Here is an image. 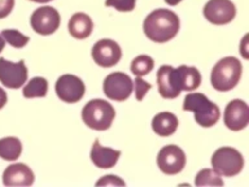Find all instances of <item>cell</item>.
<instances>
[{"instance_id":"1","label":"cell","mask_w":249,"mask_h":187,"mask_svg":"<svg viewBox=\"0 0 249 187\" xmlns=\"http://www.w3.org/2000/svg\"><path fill=\"white\" fill-rule=\"evenodd\" d=\"M180 21L177 13L169 9H156L145 17L143 22L144 34L155 43H166L177 37Z\"/></svg>"},{"instance_id":"2","label":"cell","mask_w":249,"mask_h":187,"mask_svg":"<svg viewBox=\"0 0 249 187\" xmlns=\"http://www.w3.org/2000/svg\"><path fill=\"white\" fill-rule=\"evenodd\" d=\"M243 65L239 58L233 56L221 58L213 66L210 74V83L219 93H227L230 90L235 89L240 82Z\"/></svg>"},{"instance_id":"3","label":"cell","mask_w":249,"mask_h":187,"mask_svg":"<svg viewBox=\"0 0 249 187\" xmlns=\"http://www.w3.org/2000/svg\"><path fill=\"white\" fill-rule=\"evenodd\" d=\"M183 111L194 112L195 121L202 128H212L221 117L219 107L200 93L188 94L184 97Z\"/></svg>"},{"instance_id":"4","label":"cell","mask_w":249,"mask_h":187,"mask_svg":"<svg viewBox=\"0 0 249 187\" xmlns=\"http://www.w3.org/2000/svg\"><path fill=\"white\" fill-rule=\"evenodd\" d=\"M116 117L113 105L103 99L89 100L82 109V120L89 129L104 131L112 126Z\"/></svg>"},{"instance_id":"5","label":"cell","mask_w":249,"mask_h":187,"mask_svg":"<svg viewBox=\"0 0 249 187\" xmlns=\"http://www.w3.org/2000/svg\"><path fill=\"white\" fill-rule=\"evenodd\" d=\"M212 167L223 177H235L244 168V157L236 148L221 147L212 156Z\"/></svg>"},{"instance_id":"6","label":"cell","mask_w":249,"mask_h":187,"mask_svg":"<svg viewBox=\"0 0 249 187\" xmlns=\"http://www.w3.org/2000/svg\"><path fill=\"white\" fill-rule=\"evenodd\" d=\"M132 90H134V82L130 75L122 72L108 74L103 82V91L105 96L110 100H127L128 97L131 96Z\"/></svg>"},{"instance_id":"7","label":"cell","mask_w":249,"mask_h":187,"mask_svg":"<svg viewBox=\"0 0 249 187\" xmlns=\"http://www.w3.org/2000/svg\"><path fill=\"white\" fill-rule=\"evenodd\" d=\"M186 153L182 148L169 144L160 150L157 155V165L163 174L175 175L180 173L186 167Z\"/></svg>"},{"instance_id":"8","label":"cell","mask_w":249,"mask_h":187,"mask_svg":"<svg viewBox=\"0 0 249 187\" xmlns=\"http://www.w3.org/2000/svg\"><path fill=\"white\" fill-rule=\"evenodd\" d=\"M61 17L57 9L52 7H40L33 12L30 17L31 29L40 35H51L57 31Z\"/></svg>"},{"instance_id":"9","label":"cell","mask_w":249,"mask_h":187,"mask_svg":"<svg viewBox=\"0 0 249 187\" xmlns=\"http://www.w3.org/2000/svg\"><path fill=\"white\" fill-rule=\"evenodd\" d=\"M86 86L81 78L73 74H64L56 82V94L60 100L74 104L85 96Z\"/></svg>"},{"instance_id":"10","label":"cell","mask_w":249,"mask_h":187,"mask_svg":"<svg viewBox=\"0 0 249 187\" xmlns=\"http://www.w3.org/2000/svg\"><path fill=\"white\" fill-rule=\"evenodd\" d=\"M93 61L101 68H112L120 62L122 51L118 43L112 39H100L97 40L91 51Z\"/></svg>"},{"instance_id":"11","label":"cell","mask_w":249,"mask_h":187,"mask_svg":"<svg viewBox=\"0 0 249 187\" xmlns=\"http://www.w3.org/2000/svg\"><path fill=\"white\" fill-rule=\"evenodd\" d=\"M27 81V68L25 61L11 62L0 57V83L8 89H19Z\"/></svg>"},{"instance_id":"12","label":"cell","mask_w":249,"mask_h":187,"mask_svg":"<svg viewBox=\"0 0 249 187\" xmlns=\"http://www.w3.org/2000/svg\"><path fill=\"white\" fill-rule=\"evenodd\" d=\"M204 17L213 25L230 23L236 16V7L231 0H209L204 5Z\"/></svg>"},{"instance_id":"13","label":"cell","mask_w":249,"mask_h":187,"mask_svg":"<svg viewBox=\"0 0 249 187\" xmlns=\"http://www.w3.org/2000/svg\"><path fill=\"white\" fill-rule=\"evenodd\" d=\"M225 125L231 131H240L249 124V107L244 100L235 99L226 105L223 113Z\"/></svg>"},{"instance_id":"14","label":"cell","mask_w":249,"mask_h":187,"mask_svg":"<svg viewBox=\"0 0 249 187\" xmlns=\"http://www.w3.org/2000/svg\"><path fill=\"white\" fill-rule=\"evenodd\" d=\"M156 81H157L159 94L163 99H175L182 93L177 85L175 68H173V66H160V69L157 70V75H156Z\"/></svg>"},{"instance_id":"15","label":"cell","mask_w":249,"mask_h":187,"mask_svg":"<svg viewBox=\"0 0 249 187\" xmlns=\"http://www.w3.org/2000/svg\"><path fill=\"white\" fill-rule=\"evenodd\" d=\"M34 181V173L26 164H12L3 173V183L5 186H31Z\"/></svg>"},{"instance_id":"16","label":"cell","mask_w":249,"mask_h":187,"mask_svg":"<svg viewBox=\"0 0 249 187\" xmlns=\"http://www.w3.org/2000/svg\"><path fill=\"white\" fill-rule=\"evenodd\" d=\"M121 156V151L101 146L100 140L95 139L91 148V161L100 169H109L117 164Z\"/></svg>"},{"instance_id":"17","label":"cell","mask_w":249,"mask_h":187,"mask_svg":"<svg viewBox=\"0 0 249 187\" xmlns=\"http://www.w3.org/2000/svg\"><path fill=\"white\" fill-rule=\"evenodd\" d=\"M175 77L180 91H195L201 85V74L194 66L180 65L175 69Z\"/></svg>"},{"instance_id":"18","label":"cell","mask_w":249,"mask_h":187,"mask_svg":"<svg viewBox=\"0 0 249 187\" xmlns=\"http://www.w3.org/2000/svg\"><path fill=\"white\" fill-rule=\"evenodd\" d=\"M70 35L75 39H86L92 34L93 21L89 15L78 12L70 17L68 23Z\"/></svg>"},{"instance_id":"19","label":"cell","mask_w":249,"mask_h":187,"mask_svg":"<svg viewBox=\"0 0 249 187\" xmlns=\"http://www.w3.org/2000/svg\"><path fill=\"white\" fill-rule=\"evenodd\" d=\"M178 125L179 121L174 113L161 112L153 117V120H152V130L156 132V135L170 136L177 131Z\"/></svg>"},{"instance_id":"20","label":"cell","mask_w":249,"mask_h":187,"mask_svg":"<svg viewBox=\"0 0 249 187\" xmlns=\"http://www.w3.org/2000/svg\"><path fill=\"white\" fill-rule=\"evenodd\" d=\"M22 153V143L16 136L0 139V157L5 161H16Z\"/></svg>"},{"instance_id":"21","label":"cell","mask_w":249,"mask_h":187,"mask_svg":"<svg viewBox=\"0 0 249 187\" xmlns=\"http://www.w3.org/2000/svg\"><path fill=\"white\" fill-rule=\"evenodd\" d=\"M48 91V82L46 78L34 77L23 86L22 95L26 99H33V97H44Z\"/></svg>"},{"instance_id":"22","label":"cell","mask_w":249,"mask_h":187,"mask_svg":"<svg viewBox=\"0 0 249 187\" xmlns=\"http://www.w3.org/2000/svg\"><path fill=\"white\" fill-rule=\"evenodd\" d=\"M153 68H155V61L148 55H139L131 61V72L136 77L147 75L153 70Z\"/></svg>"},{"instance_id":"23","label":"cell","mask_w":249,"mask_h":187,"mask_svg":"<svg viewBox=\"0 0 249 187\" xmlns=\"http://www.w3.org/2000/svg\"><path fill=\"white\" fill-rule=\"evenodd\" d=\"M196 186H223V179L214 169H202L195 178Z\"/></svg>"},{"instance_id":"24","label":"cell","mask_w":249,"mask_h":187,"mask_svg":"<svg viewBox=\"0 0 249 187\" xmlns=\"http://www.w3.org/2000/svg\"><path fill=\"white\" fill-rule=\"evenodd\" d=\"M1 37L4 38L5 43L11 44L15 48H22L30 42V38L27 35L22 34L18 30H15V29H5V30L1 31Z\"/></svg>"},{"instance_id":"25","label":"cell","mask_w":249,"mask_h":187,"mask_svg":"<svg viewBox=\"0 0 249 187\" xmlns=\"http://www.w3.org/2000/svg\"><path fill=\"white\" fill-rule=\"evenodd\" d=\"M136 0H105V7H112L120 12H131Z\"/></svg>"},{"instance_id":"26","label":"cell","mask_w":249,"mask_h":187,"mask_svg":"<svg viewBox=\"0 0 249 187\" xmlns=\"http://www.w3.org/2000/svg\"><path fill=\"white\" fill-rule=\"evenodd\" d=\"M134 82V89H135V99L138 101H142L148 94V91L152 89L151 83L145 82L142 77L135 78Z\"/></svg>"},{"instance_id":"27","label":"cell","mask_w":249,"mask_h":187,"mask_svg":"<svg viewBox=\"0 0 249 187\" xmlns=\"http://www.w3.org/2000/svg\"><path fill=\"white\" fill-rule=\"evenodd\" d=\"M124 181L117 177V175H104L103 178L99 179L96 182V186H124Z\"/></svg>"},{"instance_id":"28","label":"cell","mask_w":249,"mask_h":187,"mask_svg":"<svg viewBox=\"0 0 249 187\" xmlns=\"http://www.w3.org/2000/svg\"><path fill=\"white\" fill-rule=\"evenodd\" d=\"M15 7V0H0V19L11 15Z\"/></svg>"},{"instance_id":"29","label":"cell","mask_w":249,"mask_h":187,"mask_svg":"<svg viewBox=\"0 0 249 187\" xmlns=\"http://www.w3.org/2000/svg\"><path fill=\"white\" fill-rule=\"evenodd\" d=\"M8 101V96H7V93L4 91V89L0 87V109L4 108V105L7 104Z\"/></svg>"},{"instance_id":"30","label":"cell","mask_w":249,"mask_h":187,"mask_svg":"<svg viewBox=\"0 0 249 187\" xmlns=\"http://www.w3.org/2000/svg\"><path fill=\"white\" fill-rule=\"evenodd\" d=\"M247 39H248V35H245L244 39H243V43H241V55H243V57L244 58H248V54H247V48H245V46H247Z\"/></svg>"},{"instance_id":"31","label":"cell","mask_w":249,"mask_h":187,"mask_svg":"<svg viewBox=\"0 0 249 187\" xmlns=\"http://www.w3.org/2000/svg\"><path fill=\"white\" fill-rule=\"evenodd\" d=\"M180 1H182V0H165V3L169 4V5H171V7H174V5L179 4Z\"/></svg>"},{"instance_id":"32","label":"cell","mask_w":249,"mask_h":187,"mask_svg":"<svg viewBox=\"0 0 249 187\" xmlns=\"http://www.w3.org/2000/svg\"><path fill=\"white\" fill-rule=\"evenodd\" d=\"M4 47H5V40H4V38L0 35V52L4 50Z\"/></svg>"},{"instance_id":"33","label":"cell","mask_w":249,"mask_h":187,"mask_svg":"<svg viewBox=\"0 0 249 187\" xmlns=\"http://www.w3.org/2000/svg\"><path fill=\"white\" fill-rule=\"evenodd\" d=\"M30 1H34V3H48V1H52V0H30Z\"/></svg>"}]
</instances>
